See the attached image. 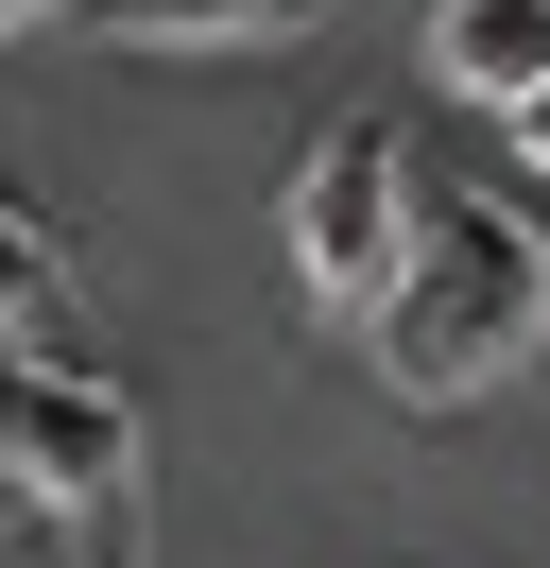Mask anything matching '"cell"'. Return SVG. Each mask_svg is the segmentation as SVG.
<instances>
[{
  "label": "cell",
  "mask_w": 550,
  "mask_h": 568,
  "mask_svg": "<svg viewBox=\"0 0 550 568\" xmlns=\"http://www.w3.org/2000/svg\"><path fill=\"white\" fill-rule=\"evenodd\" d=\"M533 345H550V224L499 207V190H430V242H412L396 311H378V379L412 414H465Z\"/></svg>",
  "instance_id": "cell-1"
},
{
  "label": "cell",
  "mask_w": 550,
  "mask_h": 568,
  "mask_svg": "<svg viewBox=\"0 0 550 568\" xmlns=\"http://www.w3.org/2000/svg\"><path fill=\"white\" fill-rule=\"evenodd\" d=\"M293 293L309 311H344V327H378L396 311V276H412V242H430V190H412V139L396 121H327V139L293 155Z\"/></svg>",
  "instance_id": "cell-2"
},
{
  "label": "cell",
  "mask_w": 550,
  "mask_h": 568,
  "mask_svg": "<svg viewBox=\"0 0 550 568\" xmlns=\"http://www.w3.org/2000/svg\"><path fill=\"white\" fill-rule=\"evenodd\" d=\"M138 483V396L103 379V362H0V499H34V517H121Z\"/></svg>",
  "instance_id": "cell-3"
},
{
  "label": "cell",
  "mask_w": 550,
  "mask_h": 568,
  "mask_svg": "<svg viewBox=\"0 0 550 568\" xmlns=\"http://www.w3.org/2000/svg\"><path fill=\"white\" fill-rule=\"evenodd\" d=\"M430 87L516 121V104L550 87V0H430Z\"/></svg>",
  "instance_id": "cell-4"
},
{
  "label": "cell",
  "mask_w": 550,
  "mask_h": 568,
  "mask_svg": "<svg viewBox=\"0 0 550 568\" xmlns=\"http://www.w3.org/2000/svg\"><path fill=\"white\" fill-rule=\"evenodd\" d=\"M86 18H103V52H275L327 0H86Z\"/></svg>",
  "instance_id": "cell-5"
},
{
  "label": "cell",
  "mask_w": 550,
  "mask_h": 568,
  "mask_svg": "<svg viewBox=\"0 0 550 568\" xmlns=\"http://www.w3.org/2000/svg\"><path fill=\"white\" fill-rule=\"evenodd\" d=\"M0 327H18V345H34V327H69V258L34 242V207H18V190H0Z\"/></svg>",
  "instance_id": "cell-6"
},
{
  "label": "cell",
  "mask_w": 550,
  "mask_h": 568,
  "mask_svg": "<svg viewBox=\"0 0 550 568\" xmlns=\"http://www.w3.org/2000/svg\"><path fill=\"white\" fill-rule=\"evenodd\" d=\"M499 139H516V173H550V87H533V104L499 121Z\"/></svg>",
  "instance_id": "cell-7"
},
{
  "label": "cell",
  "mask_w": 550,
  "mask_h": 568,
  "mask_svg": "<svg viewBox=\"0 0 550 568\" xmlns=\"http://www.w3.org/2000/svg\"><path fill=\"white\" fill-rule=\"evenodd\" d=\"M34 18H69V0H0V36H34Z\"/></svg>",
  "instance_id": "cell-8"
}]
</instances>
